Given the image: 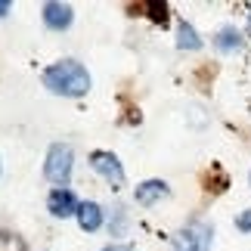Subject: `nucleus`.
Masks as SVG:
<instances>
[{"mask_svg":"<svg viewBox=\"0 0 251 251\" xmlns=\"http://www.w3.org/2000/svg\"><path fill=\"white\" fill-rule=\"evenodd\" d=\"M177 47L180 50H199L201 41L196 34V28H192L189 22H180V31H177Z\"/></svg>","mask_w":251,"mask_h":251,"instance_id":"nucleus-10","label":"nucleus"},{"mask_svg":"<svg viewBox=\"0 0 251 251\" xmlns=\"http://www.w3.org/2000/svg\"><path fill=\"white\" fill-rule=\"evenodd\" d=\"M248 34H251V16H248Z\"/></svg>","mask_w":251,"mask_h":251,"instance_id":"nucleus-16","label":"nucleus"},{"mask_svg":"<svg viewBox=\"0 0 251 251\" xmlns=\"http://www.w3.org/2000/svg\"><path fill=\"white\" fill-rule=\"evenodd\" d=\"M146 9H149V19H152V22L168 25V3H146Z\"/></svg>","mask_w":251,"mask_h":251,"instance_id":"nucleus-12","label":"nucleus"},{"mask_svg":"<svg viewBox=\"0 0 251 251\" xmlns=\"http://www.w3.org/2000/svg\"><path fill=\"white\" fill-rule=\"evenodd\" d=\"M208 248H211V226L201 220H192L174 236L171 251H208Z\"/></svg>","mask_w":251,"mask_h":251,"instance_id":"nucleus-3","label":"nucleus"},{"mask_svg":"<svg viewBox=\"0 0 251 251\" xmlns=\"http://www.w3.org/2000/svg\"><path fill=\"white\" fill-rule=\"evenodd\" d=\"M236 226L242 229V233H251V211H242V214L236 217Z\"/></svg>","mask_w":251,"mask_h":251,"instance_id":"nucleus-13","label":"nucleus"},{"mask_svg":"<svg viewBox=\"0 0 251 251\" xmlns=\"http://www.w3.org/2000/svg\"><path fill=\"white\" fill-rule=\"evenodd\" d=\"M72 168H75V155H72V146L69 143H53L50 152H47V165H44V174L47 180L53 183H69L72 177Z\"/></svg>","mask_w":251,"mask_h":251,"instance_id":"nucleus-2","label":"nucleus"},{"mask_svg":"<svg viewBox=\"0 0 251 251\" xmlns=\"http://www.w3.org/2000/svg\"><path fill=\"white\" fill-rule=\"evenodd\" d=\"M102 251H130V245H109V248H102Z\"/></svg>","mask_w":251,"mask_h":251,"instance_id":"nucleus-14","label":"nucleus"},{"mask_svg":"<svg viewBox=\"0 0 251 251\" xmlns=\"http://www.w3.org/2000/svg\"><path fill=\"white\" fill-rule=\"evenodd\" d=\"M90 168L96 174H102L109 183H115V186H121L124 183V168H121V161L112 155V152H102V149H96L90 152Z\"/></svg>","mask_w":251,"mask_h":251,"instance_id":"nucleus-4","label":"nucleus"},{"mask_svg":"<svg viewBox=\"0 0 251 251\" xmlns=\"http://www.w3.org/2000/svg\"><path fill=\"white\" fill-rule=\"evenodd\" d=\"M44 87H50L53 93H62V96H84L90 90V75L81 62L62 59L44 72Z\"/></svg>","mask_w":251,"mask_h":251,"instance_id":"nucleus-1","label":"nucleus"},{"mask_svg":"<svg viewBox=\"0 0 251 251\" xmlns=\"http://www.w3.org/2000/svg\"><path fill=\"white\" fill-rule=\"evenodd\" d=\"M47 208H50V214L53 217H78V199L72 196L69 189H53L50 192V199H47Z\"/></svg>","mask_w":251,"mask_h":251,"instance_id":"nucleus-5","label":"nucleus"},{"mask_svg":"<svg viewBox=\"0 0 251 251\" xmlns=\"http://www.w3.org/2000/svg\"><path fill=\"white\" fill-rule=\"evenodd\" d=\"M44 22L53 31H62V28L72 25V6L69 3H47L44 6Z\"/></svg>","mask_w":251,"mask_h":251,"instance_id":"nucleus-7","label":"nucleus"},{"mask_svg":"<svg viewBox=\"0 0 251 251\" xmlns=\"http://www.w3.org/2000/svg\"><path fill=\"white\" fill-rule=\"evenodd\" d=\"M168 183L165 180H146V183H140L137 186V192H133V199H137V205H155L158 199H165L168 196Z\"/></svg>","mask_w":251,"mask_h":251,"instance_id":"nucleus-6","label":"nucleus"},{"mask_svg":"<svg viewBox=\"0 0 251 251\" xmlns=\"http://www.w3.org/2000/svg\"><path fill=\"white\" fill-rule=\"evenodd\" d=\"M78 224H81V229H87V233L100 229L102 211H100V205H96V201H84V205L78 208Z\"/></svg>","mask_w":251,"mask_h":251,"instance_id":"nucleus-8","label":"nucleus"},{"mask_svg":"<svg viewBox=\"0 0 251 251\" xmlns=\"http://www.w3.org/2000/svg\"><path fill=\"white\" fill-rule=\"evenodd\" d=\"M0 251H25V242L16 233H0Z\"/></svg>","mask_w":251,"mask_h":251,"instance_id":"nucleus-11","label":"nucleus"},{"mask_svg":"<svg viewBox=\"0 0 251 251\" xmlns=\"http://www.w3.org/2000/svg\"><path fill=\"white\" fill-rule=\"evenodd\" d=\"M9 13V0H0V16H6Z\"/></svg>","mask_w":251,"mask_h":251,"instance_id":"nucleus-15","label":"nucleus"},{"mask_svg":"<svg viewBox=\"0 0 251 251\" xmlns=\"http://www.w3.org/2000/svg\"><path fill=\"white\" fill-rule=\"evenodd\" d=\"M214 47L224 50V53H236V50H242V34H239L236 28H224V31L214 37Z\"/></svg>","mask_w":251,"mask_h":251,"instance_id":"nucleus-9","label":"nucleus"}]
</instances>
